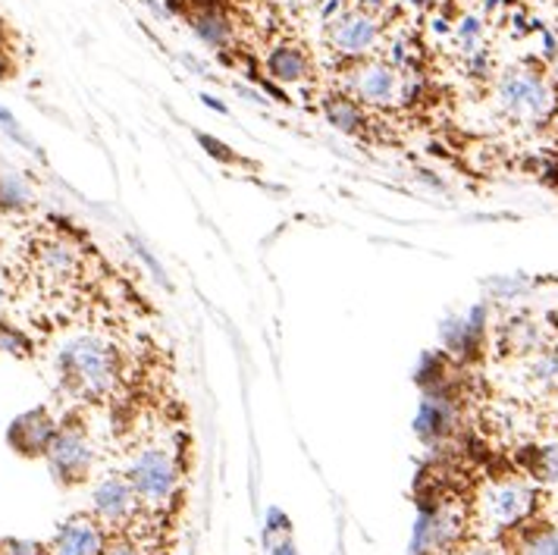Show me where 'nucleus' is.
I'll list each match as a JSON object with an SVG mask.
<instances>
[{
    "mask_svg": "<svg viewBox=\"0 0 558 555\" xmlns=\"http://www.w3.org/2000/svg\"><path fill=\"white\" fill-rule=\"evenodd\" d=\"M277 555H292V546H282V550H277Z\"/></svg>",
    "mask_w": 558,
    "mask_h": 555,
    "instance_id": "c85d7f7f",
    "label": "nucleus"
},
{
    "mask_svg": "<svg viewBox=\"0 0 558 555\" xmlns=\"http://www.w3.org/2000/svg\"><path fill=\"white\" fill-rule=\"evenodd\" d=\"M145 505L138 499L135 486L129 483L126 474H107L95 483L92 490V515L101 521L110 533H129L138 528L145 518Z\"/></svg>",
    "mask_w": 558,
    "mask_h": 555,
    "instance_id": "423d86ee",
    "label": "nucleus"
},
{
    "mask_svg": "<svg viewBox=\"0 0 558 555\" xmlns=\"http://www.w3.org/2000/svg\"><path fill=\"white\" fill-rule=\"evenodd\" d=\"M35 342L28 339L26 329L13 327L7 321H0V354H13V358H32Z\"/></svg>",
    "mask_w": 558,
    "mask_h": 555,
    "instance_id": "412c9836",
    "label": "nucleus"
},
{
    "mask_svg": "<svg viewBox=\"0 0 558 555\" xmlns=\"http://www.w3.org/2000/svg\"><path fill=\"white\" fill-rule=\"evenodd\" d=\"M185 20L192 32L198 35V41H204L214 51H229L235 41V23L227 13L223 3L217 0H195L192 10H185Z\"/></svg>",
    "mask_w": 558,
    "mask_h": 555,
    "instance_id": "9b49d317",
    "label": "nucleus"
},
{
    "mask_svg": "<svg viewBox=\"0 0 558 555\" xmlns=\"http://www.w3.org/2000/svg\"><path fill=\"white\" fill-rule=\"evenodd\" d=\"M60 424L53 421V414L48 408H35L23 418L13 421L10 427V446L20 455H28V458H38V455L48 453V446L53 443Z\"/></svg>",
    "mask_w": 558,
    "mask_h": 555,
    "instance_id": "f8f14e48",
    "label": "nucleus"
},
{
    "mask_svg": "<svg viewBox=\"0 0 558 555\" xmlns=\"http://www.w3.org/2000/svg\"><path fill=\"white\" fill-rule=\"evenodd\" d=\"M320 113L332 129L345 132V135H371L374 120H371V110L364 104H357L352 95H345L342 88H330L320 95Z\"/></svg>",
    "mask_w": 558,
    "mask_h": 555,
    "instance_id": "ddd939ff",
    "label": "nucleus"
},
{
    "mask_svg": "<svg viewBox=\"0 0 558 555\" xmlns=\"http://www.w3.org/2000/svg\"><path fill=\"white\" fill-rule=\"evenodd\" d=\"M464 73H468V79H477V82L493 79V51L481 48V51L468 53L464 57Z\"/></svg>",
    "mask_w": 558,
    "mask_h": 555,
    "instance_id": "4be33fe9",
    "label": "nucleus"
},
{
    "mask_svg": "<svg viewBox=\"0 0 558 555\" xmlns=\"http://www.w3.org/2000/svg\"><path fill=\"white\" fill-rule=\"evenodd\" d=\"M533 499L536 496L524 480H496L481 493L477 508H481L483 521L502 536L511 528L533 518V505H536Z\"/></svg>",
    "mask_w": 558,
    "mask_h": 555,
    "instance_id": "1a4fd4ad",
    "label": "nucleus"
},
{
    "mask_svg": "<svg viewBox=\"0 0 558 555\" xmlns=\"http://www.w3.org/2000/svg\"><path fill=\"white\" fill-rule=\"evenodd\" d=\"M48 468L60 486H78L92 478L95 468V446L82 424H60L53 443L48 446Z\"/></svg>",
    "mask_w": 558,
    "mask_h": 555,
    "instance_id": "6e6552de",
    "label": "nucleus"
},
{
    "mask_svg": "<svg viewBox=\"0 0 558 555\" xmlns=\"http://www.w3.org/2000/svg\"><path fill=\"white\" fill-rule=\"evenodd\" d=\"M28 267L35 279L48 289H66L82 277L85 270V252L66 236H38L28 252Z\"/></svg>",
    "mask_w": 558,
    "mask_h": 555,
    "instance_id": "39448f33",
    "label": "nucleus"
},
{
    "mask_svg": "<svg viewBox=\"0 0 558 555\" xmlns=\"http://www.w3.org/2000/svg\"><path fill=\"white\" fill-rule=\"evenodd\" d=\"M264 67H267V76L279 82V85H305L314 76L311 53L302 45H292V41L274 45L267 60H264Z\"/></svg>",
    "mask_w": 558,
    "mask_h": 555,
    "instance_id": "2eb2a0df",
    "label": "nucleus"
},
{
    "mask_svg": "<svg viewBox=\"0 0 558 555\" xmlns=\"http://www.w3.org/2000/svg\"><path fill=\"white\" fill-rule=\"evenodd\" d=\"M7 302H10V299H7V292L0 289V321H3V314H7Z\"/></svg>",
    "mask_w": 558,
    "mask_h": 555,
    "instance_id": "a878e982",
    "label": "nucleus"
},
{
    "mask_svg": "<svg viewBox=\"0 0 558 555\" xmlns=\"http://www.w3.org/2000/svg\"><path fill=\"white\" fill-rule=\"evenodd\" d=\"M496 107L511 123L543 126L556 117L558 85L533 63L511 67L496 79Z\"/></svg>",
    "mask_w": 558,
    "mask_h": 555,
    "instance_id": "f03ea898",
    "label": "nucleus"
},
{
    "mask_svg": "<svg viewBox=\"0 0 558 555\" xmlns=\"http://www.w3.org/2000/svg\"><path fill=\"white\" fill-rule=\"evenodd\" d=\"M129 483L135 486L138 499L148 511H157L177 496L179 490V461L177 455L163 446H148L129 461Z\"/></svg>",
    "mask_w": 558,
    "mask_h": 555,
    "instance_id": "20e7f679",
    "label": "nucleus"
},
{
    "mask_svg": "<svg viewBox=\"0 0 558 555\" xmlns=\"http://www.w3.org/2000/svg\"><path fill=\"white\" fill-rule=\"evenodd\" d=\"M449 555H506V550L502 546H493L486 540H464Z\"/></svg>",
    "mask_w": 558,
    "mask_h": 555,
    "instance_id": "b1692460",
    "label": "nucleus"
},
{
    "mask_svg": "<svg viewBox=\"0 0 558 555\" xmlns=\"http://www.w3.org/2000/svg\"><path fill=\"white\" fill-rule=\"evenodd\" d=\"M327 45L345 63L364 60V57H377L383 45V20L377 13H367L361 7L345 10L332 23H327Z\"/></svg>",
    "mask_w": 558,
    "mask_h": 555,
    "instance_id": "0eeeda50",
    "label": "nucleus"
},
{
    "mask_svg": "<svg viewBox=\"0 0 558 555\" xmlns=\"http://www.w3.org/2000/svg\"><path fill=\"white\" fill-rule=\"evenodd\" d=\"M499 546L506 555H558V528L527 518L524 524L502 533Z\"/></svg>",
    "mask_w": 558,
    "mask_h": 555,
    "instance_id": "4468645a",
    "label": "nucleus"
},
{
    "mask_svg": "<svg viewBox=\"0 0 558 555\" xmlns=\"http://www.w3.org/2000/svg\"><path fill=\"white\" fill-rule=\"evenodd\" d=\"M336 88L352 95L371 113L374 110L386 113V110L405 107V73L396 70L386 57H364V60L345 63L339 70Z\"/></svg>",
    "mask_w": 558,
    "mask_h": 555,
    "instance_id": "7ed1b4c3",
    "label": "nucleus"
},
{
    "mask_svg": "<svg viewBox=\"0 0 558 555\" xmlns=\"http://www.w3.org/2000/svg\"><path fill=\"white\" fill-rule=\"evenodd\" d=\"M417 427L427 439H439L446 433H452L456 427V408L449 399H439V396H430L424 408H421V418H417Z\"/></svg>",
    "mask_w": 558,
    "mask_h": 555,
    "instance_id": "f3484780",
    "label": "nucleus"
},
{
    "mask_svg": "<svg viewBox=\"0 0 558 555\" xmlns=\"http://www.w3.org/2000/svg\"><path fill=\"white\" fill-rule=\"evenodd\" d=\"M0 120H3V123H10V113H7L3 107H0Z\"/></svg>",
    "mask_w": 558,
    "mask_h": 555,
    "instance_id": "cd10ccee",
    "label": "nucleus"
},
{
    "mask_svg": "<svg viewBox=\"0 0 558 555\" xmlns=\"http://www.w3.org/2000/svg\"><path fill=\"white\" fill-rule=\"evenodd\" d=\"M527 377L543 393H558V346H546L543 352L531 354Z\"/></svg>",
    "mask_w": 558,
    "mask_h": 555,
    "instance_id": "a211bd4d",
    "label": "nucleus"
},
{
    "mask_svg": "<svg viewBox=\"0 0 558 555\" xmlns=\"http://www.w3.org/2000/svg\"><path fill=\"white\" fill-rule=\"evenodd\" d=\"M101 555H148V550L138 543L135 533H110Z\"/></svg>",
    "mask_w": 558,
    "mask_h": 555,
    "instance_id": "5701e85b",
    "label": "nucleus"
},
{
    "mask_svg": "<svg viewBox=\"0 0 558 555\" xmlns=\"http://www.w3.org/2000/svg\"><path fill=\"white\" fill-rule=\"evenodd\" d=\"M539 53L546 63H553L558 57V35L553 28H539Z\"/></svg>",
    "mask_w": 558,
    "mask_h": 555,
    "instance_id": "393cba45",
    "label": "nucleus"
},
{
    "mask_svg": "<svg viewBox=\"0 0 558 555\" xmlns=\"http://www.w3.org/2000/svg\"><path fill=\"white\" fill-rule=\"evenodd\" d=\"M549 67H553V82H556V85H558V57H556V60H553V63H549Z\"/></svg>",
    "mask_w": 558,
    "mask_h": 555,
    "instance_id": "bb28decb",
    "label": "nucleus"
},
{
    "mask_svg": "<svg viewBox=\"0 0 558 555\" xmlns=\"http://www.w3.org/2000/svg\"><path fill=\"white\" fill-rule=\"evenodd\" d=\"M57 374L63 389L78 399H107L123 379V352L95 333L70 339L57 354Z\"/></svg>",
    "mask_w": 558,
    "mask_h": 555,
    "instance_id": "f257e3e1",
    "label": "nucleus"
},
{
    "mask_svg": "<svg viewBox=\"0 0 558 555\" xmlns=\"http://www.w3.org/2000/svg\"><path fill=\"white\" fill-rule=\"evenodd\" d=\"M110 540V530L88 511L63 521L48 543V555H101Z\"/></svg>",
    "mask_w": 558,
    "mask_h": 555,
    "instance_id": "9d476101",
    "label": "nucleus"
},
{
    "mask_svg": "<svg viewBox=\"0 0 558 555\" xmlns=\"http://www.w3.org/2000/svg\"><path fill=\"white\" fill-rule=\"evenodd\" d=\"M3 229H7V224H3V210H0V239H3Z\"/></svg>",
    "mask_w": 558,
    "mask_h": 555,
    "instance_id": "c756f323",
    "label": "nucleus"
},
{
    "mask_svg": "<svg viewBox=\"0 0 558 555\" xmlns=\"http://www.w3.org/2000/svg\"><path fill=\"white\" fill-rule=\"evenodd\" d=\"M499 349L506 354L531 358V354L546 349V329L539 327L533 317H527V314L508 317L506 324L499 327Z\"/></svg>",
    "mask_w": 558,
    "mask_h": 555,
    "instance_id": "dca6fc26",
    "label": "nucleus"
},
{
    "mask_svg": "<svg viewBox=\"0 0 558 555\" xmlns=\"http://www.w3.org/2000/svg\"><path fill=\"white\" fill-rule=\"evenodd\" d=\"M452 38H456V45L461 48L464 57L486 48V45H483V41H486V23H483L481 13H464L456 26H452Z\"/></svg>",
    "mask_w": 558,
    "mask_h": 555,
    "instance_id": "6ab92c4d",
    "label": "nucleus"
},
{
    "mask_svg": "<svg viewBox=\"0 0 558 555\" xmlns=\"http://www.w3.org/2000/svg\"><path fill=\"white\" fill-rule=\"evenodd\" d=\"M35 202V192L16 173H0V210H26Z\"/></svg>",
    "mask_w": 558,
    "mask_h": 555,
    "instance_id": "aec40b11",
    "label": "nucleus"
}]
</instances>
